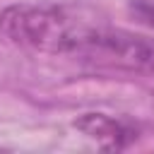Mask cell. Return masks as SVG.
Returning a JSON list of instances; mask_svg holds the SVG:
<instances>
[{
    "instance_id": "cell-2",
    "label": "cell",
    "mask_w": 154,
    "mask_h": 154,
    "mask_svg": "<svg viewBox=\"0 0 154 154\" xmlns=\"http://www.w3.org/2000/svg\"><path fill=\"white\" fill-rule=\"evenodd\" d=\"M72 55L154 77V38L125 29L84 24Z\"/></svg>"
},
{
    "instance_id": "cell-3",
    "label": "cell",
    "mask_w": 154,
    "mask_h": 154,
    "mask_svg": "<svg viewBox=\"0 0 154 154\" xmlns=\"http://www.w3.org/2000/svg\"><path fill=\"white\" fill-rule=\"evenodd\" d=\"M75 128L103 149H123L135 135L123 120H116L106 113H84L75 120Z\"/></svg>"
},
{
    "instance_id": "cell-4",
    "label": "cell",
    "mask_w": 154,
    "mask_h": 154,
    "mask_svg": "<svg viewBox=\"0 0 154 154\" xmlns=\"http://www.w3.org/2000/svg\"><path fill=\"white\" fill-rule=\"evenodd\" d=\"M128 10L135 22L154 29V0H128Z\"/></svg>"
},
{
    "instance_id": "cell-1",
    "label": "cell",
    "mask_w": 154,
    "mask_h": 154,
    "mask_svg": "<svg viewBox=\"0 0 154 154\" xmlns=\"http://www.w3.org/2000/svg\"><path fill=\"white\" fill-rule=\"evenodd\" d=\"M84 22L53 2H19L0 14V31L26 51L72 55Z\"/></svg>"
}]
</instances>
